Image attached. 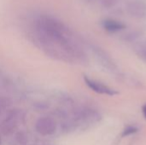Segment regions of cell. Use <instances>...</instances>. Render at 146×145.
I'll return each instance as SVG.
<instances>
[{"label": "cell", "mask_w": 146, "mask_h": 145, "mask_svg": "<svg viewBox=\"0 0 146 145\" xmlns=\"http://www.w3.org/2000/svg\"><path fill=\"white\" fill-rule=\"evenodd\" d=\"M143 113H144V115H145V117L146 118V104L143 107Z\"/></svg>", "instance_id": "30bf717a"}, {"label": "cell", "mask_w": 146, "mask_h": 145, "mask_svg": "<svg viewBox=\"0 0 146 145\" xmlns=\"http://www.w3.org/2000/svg\"><path fill=\"white\" fill-rule=\"evenodd\" d=\"M38 40L42 49L56 59L67 62H82L86 59L72 33L60 23L44 21L38 24Z\"/></svg>", "instance_id": "6da1fadb"}, {"label": "cell", "mask_w": 146, "mask_h": 145, "mask_svg": "<svg viewBox=\"0 0 146 145\" xmlns=\"http://www.w3.org/2000/svg\"><path fill=\"white\" fill-rule=\"evenodd\" d=\"M0 144H1V138H0Z\"/></svg>", "instance_id": "8fae6325"}, {"label": "cell", "mask_w": 146, "mask_h": 145, "mask_svg": "<svg viewBox=\"0 0 146 145\" xmlns=\"http://www.w3.org/2000/svg\"><path fill=\"white\" fill-rule=\"evenodd\" d=\"M127 12L134 18L144 19L146 17V3L143 1H129L126 5Z\"/></svg>", "instance_id": "3957f363"}, {"label": "cell", "mask_w": 146, "mask_h": 145, "mask_svg": "<svg viewBox=\"0 0 146 145\" xmlns=\"http://www.w3.org/2000/svg\"><path fill=\"white\" fill-rule=\"evenodd\" d=\"M138 131V129L135 127V126H127V128L124 129L122 134H121V137L124 138V137H127L129 135H132L133 133H135L136 132Z\"/></svg>", "instance_id": "52a82bcc"}, {"label": "cell", "mask_w": 146, "mask_h": 145, "mask_svg": "<svg viewBox=\"0 0 146 145\" xmlns=\"http://www.w3.org/2000/svg\"><path fill=\"white\" fill-rule=\"evenodd\" d=\"M103 26L105 30H107L110 32H120V31L124 30L126 28V26L124 23L118 21L116 20H112V19L104 20L103 21Z\"/></svg>", "instance_id": "8992f818"}, {"label": "cell", "mask_w": 146, "mask_h": 145, "mask_svg": "<svg viewBox=\"0 0 146 145\" xmlns=\"http://www.w3.org/2000/svg\"><path fill=\"white\" fill-rule=\"evenodd\" d=\"M35 129L37 132L42 136H50L55 133L56 130V122L52 117L44 116L37 121Z\"/></svg>", "instance_id": "7a4b0ae2"}, {"label": "cell", "mask_w": 146, "mask_h": 145, "mask_svg": "<svg viewBox=\"0 0 146 145\" xmlns=\"http://www.w3.org/2000/svg\"><path fill=\"white\" fill-rule=\"evenodd\" d=\"M19 112L13 111L6 117L1 126V131L3 134H9L16 128L19 121Z\"/></svg>", "instance_id": "5b68a950"}, {"label": "cell", "mask_w": 146, "mask_h": 145, "mask_svg": "<svg viewBox=\"0 0 146 145\" xmlns=\"http://www.w3.org/2000/svg\"><path fill=\"white\" fill-rule=\"evenodd\" d=\"M118 0H102V4L104 8L110 9L114 7L117 3Z\"/></svg>", "instance_id": "ba28073f"}, {"label": "cell", "mask_w": 146, "mask_h": 145, "mask_svg": "<svg viewBox=\"0 0 146 145\" xmlns=\"http://www.w3.org/2000/svg\"><path fill=\"white\" fill-rule=\"evenodd\" d=\"M84 80H85V83L87 85V86L90 89H92L93 91L97 92V93L104 94V95H108V96H115V95H116L118 93L115 90H114V89H112V88L104 85L101 82H98L97 80L92 79H90L88 77L85 76L84 77Z\"/></svg>", "instance_id": "277c9868"}, {"label": "cell", "mask_w": 146, "mask_h": 145, "mask_svg": "<svg viewBox=\"0 0 146 145\" xmlns=\"http://www.w3.org/2000/svg\"><path fill=\"white\" fill-rule=\"evenodd\" d=\"M139 56L146 62V46H140L137 50Z\"/></svg>", "instance_id": "9c48e42d"}]
</instances>
